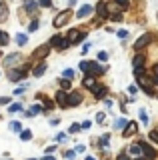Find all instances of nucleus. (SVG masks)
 I'll list each match as a JSON object with an SVG mask.
<instances>
[{
  "mask_svg": "<svg viewBox=\"0 0 158 160\" xmlns=\"http://www.w3.org/2000/svg\"><path fill=\"white\" fill-rule=\"evenodd\" d=\"M72 18V10H62V12H58L56 16H54V28H62L64 24H68V20Z\"/></svg>",
  "mask_w": 158,
  "mask_h": 160,
  "instance_id": "f257e3e1",
  "label": "nucleus"
},
{
  "mask_svg": "<svg viewBox=\"0 0 158 160\" xmlns=\"http://www.w3.org/2000/svg\"><path fill=\"white\" fill-rule=\"evenodd\" d=\"M48 46H50V48H58V50H66L68 46H70V42H68L66 38H62L60 34H54V36L50 38V42H48Z\"/></svg>",
  "mask_w": 158,
  "mask_h": 160,
  "instance_id": "f03ea898",
  "label": "nucleus"
},
{
  "mask_svg": "<svg viewBox=\"0 0 158 160\" xmlns=\"http://www.w3.org/2000/svg\"><path fill=\"white\" fill-rule=\"evenodd\" d=\"M26 72H28V66L10 68L8 70V80H10V82H18V80H22L24 76H26Z\"/></svg>",
  "mask_w": 158,
  "mask_h": 160,
  "instance_id": "7ed1b4c3",
  "label": "nucleus"
},
{
  "mask_svg": "<svg viewBox=\"0 0 158 160\" xmlns=\"http://www.w3.org/2000/svg\"><path fill=\"white\" fill-rule=\"evenodd\" d=\"M152 40H154V36H152V34H150V32H146V34H142V36H140V38H138V40H136V42H134V50H136V52H140V50H142V48H144V46H148V44H150V42H152Z\"/></svg>",
  "mask_w": 158,
  "mask_h": 160,
  "instance_id": "20e7f679",
  "label": "nucleus"
},
{
  "mask_svg": "<svg viewBox=\"0 0 158 160\" xmlns=\"http://www.w3.org/2000/svg\"><path fill=\"white\" fill-rule=\"evenodd\" d=\"M138 144H140V150H142V154L146 156V160H154V158H156V150L152 148L150 144H146L144 140H140Z\"/></svg>",
  "mask_w": 158,
  "mask_h": 160,
  "instance_id": "39448f33",
  "label": "nucleus"
},
{
  "mask_svg": "<svg viewBox=\"0 0 158 160\" xmlns=\"http://www.w3.org/2000/svg\"><path fill=\"white\" fill-rule=\"evenodd\" d=\"M54 102H56L60 108H66L68 106V94H66V90H58V92L54 94Z\"/></svg>",
  "mask_w": 158,
  "mask_h": 160,
  "instance_id": "423d86ee",
  "label": "nucleus"
},
{
  "mask_svg": "<svg viewBox=\"0 0 158 160\" xmlns=\"http://www.w3.org/2000/svg\"><path fill=\"white\" fill-rule=\"evenodd\" d=\"M48 54H50V46H48V44H42V46H38V48L32 52V58L42 60V58H46Z\"/></svg>",
  "mask_w": 158,
  "mask_h": 160,
  "instance_id": "0eeeda50",
  "label": "nucleus"
},
{
  "mask_svg": "<svg viewBox=\"0 0 158 160\" xmlns=\"http://www.w3.org/2000/svg\"><path fill=\"white\" fill-rule=\"evenodd\" d=\"M90 90H92V94H94L96 100H104L106 98V86H102V84H94Z\"/></svg>",
  "mask_w": 158,
  "mask_h": 160,
  "instance_id": "6e6552de",
  "label": "nucleus"
},
{
  "mask_svg": "<svg viewBox=\"0 0 158 160\" xmlns=\"http://www.w3.org/2000/svg\"><path fill=\"white\" fill-rule=\"evenodd\" d=\"M138 132V124L136 122H126V128H122V136L124 138H130L132 134Z\"/></svg>",
  "mask_w": 158,
  "mask_h": 160,
  "instance_id": "1a4fd4ad",
  "label": "nucleus"
},
{
  "mask_svg": "<svg viewBox=\"0 0 158 160\" xmlns=\"http://www.w3.org/2000/svg\"><path fill=\"white\" fill-rule=\"evenodd\" d=\"M80 102H82V92L74 90V92L68 94V106H78Z\"/></svg>",
  "mask_w": 158,
  "mask_h": 160,
  "instance_id": "9d476101",
  "label": "nucleus"
},
{
  "mask_svg": "<svg viewBox=\"0 0 158 160\" xmlns=\"http://www.w3.org/2000/svg\"><path fill=\"white\" fill-rule=\"evenodd\" d=\"M102 72H104V68L98 66V62H88V70H86V74H90V76H100Z\"/></svg>",
  "mask_w": 158,
  "mask_h": 160,
  "instance_id": "9b49d317",
  "label": "nucleus"
},
{
  "mask_svg": "<svg viewBox=\"0 0 158 160\" xmlns=\"http://www.w3.org/2000/svg\"><path fill=\"white\" fill-rule=\"evenodd\" d=\"M94 10H96V14H98V18H100V20L108 18V8H106V2H104V0H100V2L96 4Z\"/></svg>",
  "mask_w": 158,
  "mask_h": 160,
  "instance_id": "f8f14e48",
  "label": "nucleus"
},
{
  "mask_svg": "<svg viewBox=\"0 0 158 160\" xmlns=\"http://www.w3.org/2000/svg\"><path fill=\"white\" fill-rule=\"evenodd\" d=\"M92 10H94V8H92L90 4H84V6H80V8H78V12H76V18H86L88 14H92Z\"/></svg>",
  "mask_w": 158,
  "mask_h": 160,
  "instance_id": "ddd939ff",
  "label": "nucleus"
},
{
  "mask_svg": "<svg viewBox=\"0 0 158 160\" xmlns=\"http://www.w3.org/2000/svg\"><path fill=\"white\" fill-rule=\"evenodd\" d=\"M18 60H20V54H10V56L4 58V64H6L8 68H12V66H16L14 62H18Z\"/></svg>",
  "mask_w": 158,
  "mask_h": 160,
  "instance_id": "4468645a",
  "label": "nucleus"
},
{
  "mask_svg": "<svg viewBox=\"0 0 158 160\" xmlns=\"http://www.w3.org/2000/svg\"><path fill=\"white\" fill-rule=\"evenodd\" d=\"M46 62H38L36 64V66H34V70H32V74H34V76H42V74L44 72H46Z\"/></svg>",
  "mask_w": 158,
  "mask_h": 160,
  "instance_id": "2eb2a0df",
  "label": "nucleus"
},
{
  "mask_svg": "<svg viewBox=\"0 0 158 160\" xmlns=\"http://www.w3.org/2000/svg\"><path fill=\"white\" fill-rule=\"evenodd\" d=\"M78 32H80L78 28H72V30H68V36H66V40H68L70 44H76V40H78Z\"/></svg>",
  "mask_w": 158,
  "mask_h": 160,
  "instance_id": "dca6fc26",
  "label": "nucleus"
},
{
  "mask_svg": "<svg viewBox=\"0 0 158 160\" xmlns=\"http://www.w3.org/2000/svg\"><path fill=\"white\" fill-rule=\"evenodd\" d=\"M8 20V6L6 2H0V22H6Z\"/></svg>",
  "mask_w": 158,
  "mask_h": 160,
  "instance_id": "f3484780",
  "label": "nucleus"
},
{
  "mask_svg": "<svg viewBox=\"0 0 158 160\" xmlns=\"http://www.w3.org/2000/svg\"><path fill=\"white\" fill-rule=\"evenodd\" d=\"M42 112V106H38V104H34V106L28 108V112H24V116H36V114Z\"/></svg>",
  "mask_w": 158,
  "mask_h": 160,
  "instance_id": "a211bd4d",
  "label": "nucleus"
},
{
  "mask_svg": "<svg viewBox=\"0 0 158 160\" xmlns=\"http://www.w3.org/2000/svg\"><path fill=\"white\" fill-rule=\"evenodd\" d=\"M132 64H134V68H136V66H144V54L136 52V56L132 58Z\"/></svg>",
  "mask_w": 158,
  "mask_h": 160,
  "instance_id": "6ab92c4d",
  "label": "nucleus"
},
{
  "mask_svg": "<svg viewBox=\"0 0 158 160\" xmlns=\"http://www.w3.org/2000/svg\"><path fill=\"white\" fill-rule=\"evenodd\" d=\"M82 84H84L86 88H92V86H94V84H96V80L92 78L90 74H86V76H84V80H82Z\"/></svg>",
  "mask_w": 158,
  "mask_h": 160,
  "instance_id": "aec40b11",
  "label": "nucleus"
},
{
  "mask_svg": "<svg viewBox=\"0 0 158 160\" xmlns=\"http://www.w3.org/2000/svg\"><path fill=\"white\" fill-rule=\"evenodd\" d=\"M8 42H10V36H8L4 30H0V46H6Z\"/></svg>",
  "mask_w": 158,
  "mask_h": 160,
  "instance_id": "412c9836",
  "label": "nucleus"
},
{
  "mask_svg": "<svg viewBox=\"0 0 158 160\" xmlns=\"http://www.w3.org/2000/svg\"><path fill=\"white\" fill-rule=\"evenodd\" d=\"M24 6H26V10H28V12H36L38 4L34 2V0H26V4H24Z\"/></svg>",
  "mask_w": 158,
  "mask_h": 160,
  "instance_id": "4be33fe9",
  "label": "nucleus"
},
{
  "mask_svg": "<svg viewBox=\"0 0 158 160\" xmlns=\"http://www.w3.org/2000/svg\"><path fill=\"white\" fill-rule=\"evenodd\" d=\"M128 152H130V154H134V156H140V154H142V150H140V144H138V142H136V144H132Z\"/></svg>",
  "mask_w": 158,
  "mask_h": 160,
  "instance_id": "5701e85b",
  "label": "nucleus"
},
{
  "mask_svg": "<svg viewBox=\"0 0 158 160\" xmlns=\"http://www.w3.org/2000/svg\"><path fill=\"white\" fill-rule=\"evenodd\" d=\"M114 4L120 10H126V8H130V2H128V0H114Z\"/></svg>",
  "mask_w": 158,
  "mask_h": 160,
  "instance_id": "b1692460",
  "label": "nucleus"
},
{
  "mask_svg": "<svg viewBox=\"0 0 158 160\" xmlns=\"http://www.w3.org/2000/svg\"><path fill=\"white\" fill-rule=\"evenodd\" d=\"M108 142H110V134H102V136H100V140H98V144H100L102 148H104V146H108Z\"/></svg>",
  "mask_w": 158,
  "mask_h": 160,
  "instance_id": "393cba45",
  "label": "nucleus"
},
{
  "mask_svg": "<svg viewBox=\"0 0 158 160\" xmlns=\"http://www.w3.org/2000/svg\"><path fill=\"white\" fill-rule=\"evenodd\" d=\"M26 40H28L26 34H16V44H18V46H24V44H26Z\"/></svg>",
  "mask_w": 158,
  "mask_h": 160,
  "instance_id": "a878e982",
  "label": "nucleus"
},
{
  "mask_svg": "<svg viewBox=\"0 0 158 160\" xmlns=\"http://www.w3.org/2000/svg\"><path fill=\"white\" fill-rule=\"evenodd\" d=\"M10 130H12V132H22V124L16 122V120H12V122H10Z\"/></svg>",
  "mask_w": 158,
  "mask_h": 160,
  "instance_id": "bb28decb",
  "label": "nucleus"
},
{
  "mask_svg": "<svg viewBox=\"0 0 158 160\" xmlns=\"http://www.w3.org/2000/svg\"><path fill=\"white\" fill-rule=\"evenodd\" d=\"M38 26H40V22H38V20H36V18H34V20H32V22H30V24H28V32H36V30H38Z\"/></svg>",
  "mask_w": 158,
  "mask_h": 160,
  "instance_id": "cd10ccee",
  "label": "nucleus"
},
{
  "mask_svg": "<svg viewBox=\"0 0 158 160\" xmlns=\"http://www.w3.org/2000/svg\"><path fill=\"white\" fill-rule=\"evenodd\" d=\"M134 76H136V78L146 76V70H144V66H136V68H134Z\"/></svg>",
  "mask_w": 158,
  "mask_h": 160,
  "instance_id": "c85d7f7f",
  "label": "nucleus"
},
{
  "mask_svg": "<svg viewBox=\"0 0 158 160\" xmlns=\"http://www.w3.org/2000/svg\"><path fill=\"white\" fill-rule=\"evenodd\" d=\"M20 110H22V106H20V104H18V102H14V104H10V106H8V112H20Z\"/></svg>",
  "mask_w": 158,
  "mask_h": 160,
  "instance_id": "c756f323",
  "label": "nucleus"
},
{
  "mask_svg": "<svg viewBox=\"0 0 158 160\" xmlns=\"http://www.w3.org/2000/svg\"><path fill=\"white\" fill-rule=\"evenodd\" d=\"M20 138L22 140H32V132H30V130H22V132H20Z\"/></svg>",
  "mask_w": 158,
  "mask_h": 160,
  "instance_id": "7c9ffc66",
  "label": "nucleus"
},
{
  "mask_svg": "<svg viewBox=\"0 0 158 160\" xmlns=\"http://www.w3.org/2000/svg\"><path fill=\"white\" fill-rule=\"evenodd\" d=\"M38 6H42V8H50V6H52V0H38Z\"/></svg>",
  "mask_w": 158,
  "mask_h": 160,
  "instance_id": "2f4dec72",
  "label": "nucleus"
},
{
  "mask_svg": "<svg viewBox=\"0 0 158 160\" xmlns=\"http://www.w3.org/2000/svg\"><path fill=\"white\" fill-rule=\"evenodd\" d=\"M124 126H126V120L124 118H120V120H116V122H114V128H120L122 130Z\"/></svg>",
  "mask_w": 158,
  "mask_h": 160,
  "instance_id": "473e14b6",
  "label": "nucleus"
},
{
  "mask_svg": "<svg viewBox=\"0 0 158 160\" xmlns=\"http://www.w3.org/2000/svg\"><path fill=\"white\" fill-rule=\"evenodd\" d=\"M108 18H110L112 22H122V14L120 12H118V14H112V16H108Z\"/></svg>",
  "mask_w": 158,
  "mask_h": 160,
  "instance_id": "72a5a7b5",
  "label": "nucleus"
},
{
  "mask_svg": "<svg viewBox=\"0 0 158 160\" xmlns=\"http://www.w3.org/2000/svg\"><path fill=\"white\" fill-rule=\"evenodd\" d=\"M70 88V80H60V90H68Z\"/></svg>",
  "mask_w": 158,
  "mask_h": 160,
  "instance_id": "f704fd0d",
  "label": "nucleus"
},
{
  "mask_svg": "<svg viewBox=\"0 0 158 160\" xmlns=\"http://www.w3.org/2000/svg\"><path fill=\"white\" fill-rule=\"evenodd\" d=\"M78 130H80V124H78V122H74L72 126L68 128V132H70V134H74V132H78Z\"/></svg>",
  "mask_w": 158,
  "mask_h": 160,
  "instance_id": "c9c22d12",
  "label": "nucleus"
},
{
  "mask_svg": "<svg viewBox=\"0 0 158 160\" xmlns=\"http://www.w3.org/2000/svg\"><path fill=\"white\" fill-rule=\"evenodd\" d=\"M116 34H118V38H128V30H116Z\"/></svg>",
  "mask_w": 158,
  "mask_h": 160,
  "instance_id": "e433bc0d",
  "label": "nucleus"
},
{
  "mask_svg": "<svg viewBox=\"0 0 158 160\" xmlns=\"http://www.w3.org/2000/svg\"><path fill=\"white\" fill-rule=\"evenodd\" d=\"M148 136H150V140H152V142H156V144H158V132H156V130H152V132L148 134Z\"/></svg>",
  "mask_w": 158,
  "mask_h": 160,
  "instance_id": "4c0bfd02",
  "label": "nucleus"
},
{
  "mask_svg": "<svg viewBox=\"0 0 158 160\" xmlns=\"http://www.w3.org/2000/svg\"><path fill=\"white\" fill-rule=\"evenodd\" d=\"M104 118H106V114H104V112H98V114H96V122H98V124L104 122Z\"/></svg>",
  "mask_w": 158,
  "mask_h": 160,
  "instance_id": "58836bf2",
  "label": "nucleus"
},
{
  "mask_svg": "<svg viewBox=\"0 0 158 160\" xmlns=\"http://www.w3.org/2000/svg\"><path fill=\"white\" fill-rule=\"evenodd\" d=\"M62 76H64V78H72V76H74V72H72L70 68H66V70L62 72Z\"/></svg>",
  "mask_w": 158,
  "mask_h": 160,
  "instance_id": "ea45409f",
  "label": "nucleus"
},
{
  "mask_svg": "<svg viewBox=\"0 0 158 160\" xmlns=\"http://www.w3.org/2000/svg\"><path fill=\"white\" fill-rule=\"evenodd\" d=\"M140 120H142V124H148V116L144 110H140Z\"/></svg>",
  "mask_w": 158,
  "mask_h": 160,
  "instance_id": "a19ab883",
  "label": "nucleus"
},
{
  "mask_svg": "<svg viewBox=\"0 0 158 160\" xmlns=\"http://www.w3.org/2000/svg\"><path fill=\"white\" fill-rule=\"evenodd\" d=\"M84 38H86V32H84V30H80V32H78V40H76V44H78V42H82Z\"/></svg>",
  "mask_w": 158,
  "mask_h": 160,
  "instance_id": "79ce46f5",
  "label": "nucleus"
},
{
  "mask_svg": "<svg viewBox=\"0 0 158 160\" xmlns=\"http://www.w3.org/2000/svg\"><path fill=\"white\" fill-rule=\"evenodd\" d=\"M98 60H100V62H106V60H108V54L106 52H100V54H98Z\"/></svg>",
  "mask_w": 158,
  "mask_h": 160,
  "instance_id": "37998d69",
  "label": "nucleus"
},
{
  "mask_svg": "<svg viewBox=\"0 0 158 160\" xmlns=\"http://www.w3.org/2000/svg\"><path fill=\"white\" fill-rule=\"evenodd\" d=\"M90 124H92L90 120H84V122L80 124V130H86V128H90Z\"/></svg>",
  "mask_w": 158,
  "mask_h": 160,
  "instance_id": "c03bdc74",
  "label": "nucleus"
},
{
  "mask_svg": "<svg viewBox=\"0 0 158 160\" xmlns=\"http://www.w3.org/2000/svg\"><path fill=\"white\" fill-rule=\"evenodd\" d=\"M80 70H82V72L88 70V60H82V62H80Z\"/></svg>",
  "mask_w": 158,
  "mask_h": 160,
  "instance_id": "a18cd8bd",
  "label": "nucleus"
},
{
  "mask_svg": "<svg viewBox=\"0 0 158 160\" xmlns=\"http://www.w3.org/2000/svg\"><path fill=\"white\" fill-rule=\"evenodd\" d=\"M64 156H66L68 160H72L74 156H76V152H74V150H68V152H66V154H64Z\"/></svg>",
  "mask_w": 158,
  "mask_h": 160,
  "instance_id": "49530a36",
  "label": "nucleus"
},
{
  "mask_svg": "<svg viewBox=\"0 0 158 160\" xmlns=\"http://www.w3.org/2000/svg\"><path fill=\"white\" fill-rule=\"evenodd\" d=\"M54 106V102H52V100H46V102H44V110H50Z\"/></svg>",
  "mask_w": 158,
  "mask_h": 160,
  "instance_id": "de8ad7c7",
  "label": "nucleus"
},
{
  "mask_svg": "<svg viewBox=\"0 0 158 160\" xmlns=\"http://www.w3.org/2000/svg\"><path fill=\"white\" fill-rule=\"evenodd\" d=\"M0 104H10V96H2L0 98Z\"/></svg>",
  "mask_w": 158,
  "mask_h": 160,
  "instance_id": "09e8293b",
  "label": "nucleus"
},
{
  "mask_svg": "<svg viewBox=\"0 0 158 160\" xmlns=\"http://www.w3.org/2000/svg\"><path fill=\"white\" fill-rule=\"evenodd\" d=\"M56 140H60V142H64V140H66V134H56Z\"/></svg>",
  "mask_w": 158,
  "mask_h": 160,
  "instance_id": "8fccbe9b",
  "label": "nucleus"
},
{
  "mask_svg": "<svg viewBox=\"0 0 158 160\" xmlns=\"http://www.w3.org/2000/svg\"><path fill=\"white\" fill-rule=\"evenodd\" d=\"M88 50H90V44H88V42H86V44H84V46H82V54H86V52H88Z\"/></svg>",
  "mask_w": 158,
  "mask_h": 160,
  "instance_id": "3c124183",
  "label": "nucleus"
},
{
  "mask_svg": "<svg viewBox=\"0 0 158 160\" xmlns=\"http://www.w3.org/2000/svg\"><path fill=\"white\" fill-rule=\"evenodd\" d=\"M104 104H106V106H108V108H112V104H114V102H112V100H110V98H104Z\"/></svg>",
  "mask_w": 158,
  "mask_h": 160,
  "instance_id": "603ef678",
  "label": "nucleus"
},
{
  "mask_svg": "<svg viewBox=\"0 0 158 160\" xmlns=\"http://www.w3.org/2000/svg\"><path fill=\"white\" fill-rule=\"evenodd\" d=\"M118 160H130V156H128V154H124V152H122L120 156H118Z\"/></svg>",
  "mask_w": 158,
  "mask_h": 160,
  "instance_id": "864d4df0",
  "label": "nucleus"
},
{
  "mask_svg": "<svg viewBox=\"0 0 158 160\" xmlns=\"http://www.w3.org/2000/svg\"><path fill=\"white\" fill-rule=\"evenodd\" d=\"M150 82L154 84V86H158V74H154V78H150Z\"/></svg>",
  "mask_w": 158,
  "mask_h": 160,
  "instance_id": "5fc2aeb1",
  "label": "nucleus"
},
{
  "mask_svg": "<svg viewBox=\"0 0 158 160\" xmlns=\"http://www.w3.org/2000/svg\"><path fill=\"white\" fill-rule=\"evenodd\" d=\"M74 152H78V154H82V152H84V146H82V144H80V146H76V150H74Z\"/></svg>",
  "mask_w": 158,
  "mask_h": 160,
  "instance_id": "6e6d98bb",
  "label": "nucleus"
},
{
  "mask_svg": "<svg viewBox=\"0 0 158 160\" xmlns=\"http://www.w3.org/2000/svg\"><path fill=\"white\" fill-rule=\"evenodd\" d=\"M42 160H56V158H54L52 154H44V158H42Z\"/></svg>",
  "mask_w": 158,
  "mask_h": 160,
  "instance_id": "4d7b16f0",
  "label": "nucleus"
},
{
  "mask_svg": "<svg viewBox=\"0 0 158 160\" xmlns=\"http://www.w3.org/2000/svg\"><path fill=\"white\" fill-rule=\"evenodd\" d=\"M54 150H56V146H54V144H52V146H48V150H46V152H48V154H52Z\"/></svg>",
  "mask_w": 158,
  "mask_h": 160,
  "instance_id": "13d9d810",
  "label": "nucleus"
},
{
  "mask_svg": "<svg viewBox=\"0 0 158 160\" xmlns=\"http://www.w3.org/2000/svg\"><path fill=\"white\" fill-rule=\"evenodd\" d=\"M152 72H154V74H158V62L154 64V68H152Z\"/></svg>",
  "mask_w": 158,
  "mask_h": 160,
  "instance_id": "bf43d9fd",
  "label": "nucleus"
},
{
  "mask_svg": "<svg viewBox=\"0 0 158 160\" xmlns=\"http://www.w3.org/2000/svg\"><path fill=\"white\" fill-rule=\"evenodd\" d=\"M84 160H96V158H94V156H86Z\"/></svg>",
  "mask_w": 158,
  "mask_h": 160,
  "instance_id": "052dcab7",
  "label": "nucleus"
},
{
  "mask_svg": "<svg viewBox=\"0 0 158 160\" xmlns=\"http://www.w3.org/2000/svg\"><path fill=\"white\" fill-rule=\"evenodd\" d=\"M132 160H146V158H142V156H136V158H132Z\"/></svg>",
  "mask_w": 158,
  "mask_h": 160,
  "instance_id": "680f3d73",
  "label": "nucleus"
},
{
  "mask_svg": "<svg viewBox=\"0 0 158 160\" xmlns=\"http://www.w3.org/2000/svg\"><path fill=\"white\" fill-rule=\"evenodd\" d=\"M28 160H36V158H28Z\"/></svg>",
  "mask_w": 158,
  "mask_h": 160,
  "instance_id": "e2e57ef3",
  "label": "nucleus"
},
{
  "mask_svg": "<svg viewBox=\"0 0 158 160\" xmlns=\"http://www.w3.org/2000/svg\"><path fill=\"white\" fill-rule=\"evenodd\" d=\"M156 18H158V14H156Z\"/></svg>",
  "mask_w": 158,
  "mask_h": 160,
  "instance_id": "0e129e2a",
  "label": "nucleus"
},
{
  "mask_svg": "<svg viewBox=\"0 0 158 160\" xmlns=\"http://www.w3.org/2000/svg\"><path fill=\"white\" fill-rule=\"evenodd\" d=\"M104 2H106V0H104Z\"/></svg>",
  "mask_w": 158,
  "mask_h": 160,
  "instance_id": "69168bd1",
  "label": "nucleus"
}]
</instances>
